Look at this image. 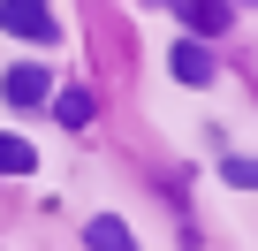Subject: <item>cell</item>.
Segmentation results:
<instances>
[{
    "label": "cell",
    "instance_id": "6da1fadb",
    "mask_svg": "<svg viewBox=\"0 0 258 251\" xmlns=\"http://www.w3.org/2000/svg\"><path fill=\"white\" fill-rule=\"evenodd\" d=\"M0 31H16V38H38V46H53V8L46 0H0Z\"/></svg>",
    "mask_w": 258,
    "mask_h": 251
},
{
    "label": "cell",
    "instance_id": "7a4b0ae2",
    "mask_svg": "<svg viewBox=\"0 0 258 251\" xmlns=\"http://www.w3.org/2000/svg\"><path fill=\"white\" fill-rule=\"evenodd\" d=\"M0 91H8V107H46V69L38 61H16L8 76H0Z\"/></svg>",
    "mask_w": 258,
    "mask_h": 251
},
{
    "label": "cell",
    "instance_id": "3957f363",
    "mask_svg": "<svg viewBox=\"0 0 258 251\" xmlns=\"http://www.w3.org/2000/svg\"><path fill=\"white\" fill-rule=\"evenodd\" d=\"M175 76H182V84H213V54H205V38H198V31L175 46Z\"/></svg>",
    "mask_w": 258,
    "mask_h": 251
},
{
    "label": "cell",
    "instance_id": "277c9868",
    "mask_svg": "<svg viewBox=\"0 0 258 251\" xmlns=\"http://www.w3.org/2000/svg\"><path fill=\"white\" fill-rule=\"evenodd\" d=\"M175 8H182V23H190V31H198V38H205V31H220V23H228V0H175Z\"/></svg>",
    "mask_w": 258,
    "mask_h": 251
},
{
    "label": "cell",
    "instance_id": "5b68a950",
    "mask_svg": "<svg viewBox=\"0 0 258 251\" xmlns=\"http://www.w3.org/2000/svg\"><path fill=\"white\" fill-rule=\"evenodd\" d=\"M84 243H91V251H137V243H129V228H121L114 213H99V221L84 228Z\"/></svg>",
    "mask_w": 258,
    "mask_h": 251
},
{
    "label": "cell",
    "instance_id": "8992f818",
    "mask_svg": "<svg viewBox=\"0 0 258 251\" xmlns=\"http://www.w3.org/2000/svg\"><path fill=\"white\" fill-rule=\"evenodd\" d=\"M38 168V153L23 145V137H8V130H0V175H31Z\"/></svg>",
    "mask_w": 258,
    "mask_h": 251
},
{
    "label": "cell",
    "instance_id": "52a82bcc",
    "mask_svg": "<svg viewBox=\"0 0 258 251\" xmlns=\"http://www.w3.org/2000/svg\"><path fill=\"white\" fill-rule=\"evenodd\" d=\"M53 114L69 122V130H84V122H91V91H61V99H53Z\"/></svg>",
    "mask_w": 258,
    "mask_h": 251
},
{
    "label": "cell",
    "instance_id": "ba28073f",
    "mask_svg": "<svg viewBox=\"0 0 258 251\" xmlns=\"http://www.w3.org/2000/svg\"><path fill=\"white\" fill-rule=\"evenodd\" d=\"M228 183L235 190H258V160H228Z\"/></svg>",
    "mask_w": 258,
    "mask_h": 251
}]
</instances>
